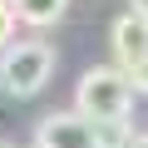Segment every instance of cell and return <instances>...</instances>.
I'll return each mask as SVG.
<instances>
[{
	"label": "cell",
	"instance_id": "obj_5",
	"mask_svg": "<svg viewBox=\"0 0 148 148\" xmlns=\"http://www.w3.org/2000/svg\"><path fill=\"white\" fill-rule=\"evenodd\" d=\"M64 10H69V0H10L15 25H30V30H45V25L64 20Z\"/></svg>",
	"mask_w": 148,
	"mask_h": 148
},
{
	"label": "cell",
	"instance_id": "obj_7",
	"mask_svg": "<svg viewBox=\"0 0 148 148\" xmlns=\"http://www.w3.org/2000/svg\"><path fill=\"white\" fill-rule=\"evenodd\" d=\"M15 40V15H10V0H0V49Z\"/></svg>",
	"mask_w": 148,
	"mask_h": 148
},
{
	"label": "cell",
	"instance_id": "obj_1",
	"mask_svg": "<svg viewBox=\"0 0 148 148\" xmlns=\"http://www.w3.org/2000/svg\"><path fill=\"white\" fill-rule=\"evenodd\" d=\"M133 109V89H128V74L114 64H94L79 74L74 84V114H84L89 123H109V119H128Z\"/></svg>",
	"mask_w": 148,
	"mask_h": 148
},
{
	"label": "cell",
	"instance_id": "obj_3",
	"mask_svg": "<svg viewBox=\"0 0 148 148\" xmlns=\"http://www.w3.org/2000/svg\"><path fill=\"white\" fill-rule=\"evenodd\" d=\"M35 148H94V123L84 114H45L35 123Z\"/></svg>",
	"mask_w": 148,
	"mask_h": 148
},
{
	"label": "cell",
	"instance_id": "obj_6",
	"mask_svg": "<svg viewBox=\"0 0 148 148\" xmlns=\"http://www.w3.org/2000/svg\"><path fill=\"white\" fill-rule=\"evenodd\" d=\"M128 143H133V123H128V119L94 123V148H128Z\"/></svg>",
	"mask_w": 148,
	"mask_h": 148
},
{
	"label": "cell",
	"instance_id": "obj_4",
	"mask_svg": "<svg viewBox=\"0 0 148 148\" xmlns=\"http://www.w3.org/2000/svg\"><path fill=\"white\" fill-rule=\"evenodd\" d=\"M109 40H114V59H119V69H133V64L148 59V20H143V15H119Z\"/></svg>",
	"mask_w": 148,
	"mask_h": 148
},
{
	"label": "cell",
	"instance_id": "obj_10",
	"mask_svg": "<svg viewBox=\"0 0 148 148\" xmlns=\"http://www.w3.org/2000/svg\"><path fill=\"white\" fill-rule=\"evenodd\" d=\"M128 148H148V133H133V143Z\"/></svg>",
	"mask_w": 148,
	"mask_h": 148
},
{
	"label": "cell",
	"instance_id": "obj_8",
	"mask_svg": "<svg viewBox=\"0 0 148 148\" xmlns=\"http://www.w3.org/2000/svg\"><path fill=\"white\" fill-rule=\"evenodd\" d=\"M123 74H128V89H133V94H148V59L133 64V69H123Z\"/></svg>",
	"mask_w": 148,
	"mask_h": 148
},
{
	"label": "cell",
	"instance_id": "obj_9",
	"mask_svg": "<svg viewBox=\"0 0 148 148\" xmlns=\"http://www.w3.org/2000/svg\"><path fill=\"white\" fill-rule=\"evenodd\" d=\"M128 15H143L148 20V0H128Z\"/></svg>",
	"mask_w": 148,
	"mask_h": 148
},
{
	"label": "cell",
	"instance_id": "obj_2",
	"mask_svg": "<svg viewBox=\"0 0 148 148\" xmlns=\"http://www.w3.org/2000/svg\"><path fill=\"white\" fill-rule=\"evenodd\" d=\"M54 74V49L45 40H10L0 49V89L10 99H35Z\"/></svg>",
	"mask_w": 148,
	"mask_h": 148
},
{
	"label": "cell",
	"instance_id": "obj_11",
	"mask_svg": "<svg viewBox=\"0 0 148 148\" xmlns=\"http://www.w3.org/2000/svg\"><path fill=\"white\" fill-rule=\"evenodd\" d=\"M0 148H15V143H0Z\"/></svg>",
	"mask_w": 148,
	"mask_h": 148
}]
</instances>
